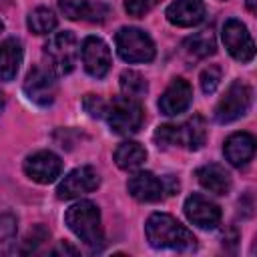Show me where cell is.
<instances>
[{"label":"cell","mask_w":257,"mask_h":257,"mask_svg":"<svg viewBox=\"0 0 257 257\" xmlns=\"http://www.w3.org/2000/svg\"><path fill=\"white\" fill-rule=\"evenodd\" d=\"M145 233L149 243L155 249L191 251L197 247L195 235L185 225H181L173 215H167V213H153L147 219Z\"/></svg>","instance_id":"cell-1"},{"label":"cell","mask_w":257,"mask_h":257,"mask_svg":"<svg viewBox=\"0 0 257 257\" xmlns=\"http://www.w3.org/2000/svg\"><path fill=\"white\" fill-rule=\"evenodd\" d=\"M64 223L68 229L90 249H100L104 243L100 227V211L90 201H78L70 205L64 213Z\"/></svg>","instance_id":"cell-2"},{"label":"cell","mask_w":257,"mask_h":257,"mask_svg":"<svg viewBox=\"0 0 257 257\" xmlns=\"http://www.w3.org/2000/svg\"><path fill=\"white\" fill-rule=\"evenodd\" d=\"M102 116L116 135H135L145 120L141 102L126 96H116L110 102H106Z\"/></svg>","instance_id":"cell-3"},{"label":"cell","mask_w":257,"mask_h":257,"mask_svg":"<svg viewBox=\"0 0 257 257\" xmlns=\"http://www.w3.org/2000/svg\"><path fill=\"white\" fill-rule=\"evenodd\" d=\"M116 52L124 62H151L155 58V44L151 36L135 26H124L114 36Z\"/></svg>","instance_id":"cell-4"},{"label":"cell","mask_w":257,"mask_h":257,"mask_svg":"<svg viewBox=\"0 0 257 257\" xmlns=\"http://www.w3.org/2000/svg\"><path fill=\"white\" fill-rule=\"evenodd\" d=\"M44 54L48 58V66L56 74H68L72 72L76 58H78V42L76 36L68 30L56 32L48 38L44 44Z\"/></svg>","instance_id":"cell-5"},{"label":"cell","mask_w":257,"mask_h":257,"mask_svg":"<svg viewBox=\"0 0 257 257\" xmlns=\"http://www.w3.org/2000/svg\"><path fill=\"white\" fill-rule=\"evenodd\" d=\"M251 100H253V90L245 82L241 80L231 82L223 98L215 106V120L225 124V122H233L241 118L251 108Z\"/></svg>","instance_id":"cell-6"},{"label":"cell","mask_w":257,"mask_h":257,"mask_svg":"<svg viewBox=\"0 0 257 257\" xmlns=\"http://www.w3.org/2000/svg\"><path fill=\"white\" fill-rule=\"evenodd\" d=\"M223 44L229 50V54L239 60V62H251L255 56V44L251 34L247 32V26L237 20V18H229L223 24Z\"/></svg>","instance_id":"cell-7"},{"label":"cell","mask_w":257,"mask_h":257,"mask_svg":"<svg viewBox=\"0 0 257 257\" xmlns=\"http://www.w3.org/2000/svg\"><path fill=\"white\" fill-rule=\"evenodd\" d=\"M100 185V177L92 167H78L70 171L56 187V197L58 199H76L82 195L92 193Z\"/></svg>","instance_id":"cell-8"},{"label":"cell","mask_w":257,"mask_h":257,"mask_svg":"<svg viewBox=\"0 0 257 257\" xmlns=\"http://www.w3.org/2000/svg\"><path fill=\"white\" fill-rule=\"evenodd\" d=\"M24 92L26 96L38 104V106H48L52 104L54 96H56V80H54V72L50 68L44 66H34L24 80Z\"/></svg>","instance_id":"cell-9"},{"label":"cell","mask_w":257,"mask_h":257,"mask_svg":"<svg viewBox=\"0 0 257 257\" xmlns=\"http://www.w3.org/2000/svg\"><path fill=\"white\" fill-rule=\"evenodd\" d=\"M24 173L28 179L40 185L54 183L62 173V161L52 151H38L26 157L24 161Z\"/></svg>","instance_id":"cell-10"},{"label":"cell","mask_w":257,"mask_h":257,"mask_svg":"<svg viewBox=\"0 0 257 257\" xmlns=\"http://www.w3.org/2000/svg\"><path fill=\"white\" fill-rule=\"evenodd\" d=\"M82 64L86 72L94 78H102L110 68V48L98 36H86L80 46Z\"/></svg>","instance_id":"cell-11"},{"label":"cell","mask_w":257,"mask_h":257,"mask_svg":"<svg viewBox=\"0 0 257 257\" xmlns=\"http://www.w3.org/2000/svg\"><path fill=\"white\" fill-rule=\"evenodd\" d=\"M193 102V88L187 80L183 78H175L167 90L161 94L159 98V110L167 116H177L181 112H185Z\"/></svg>","instance_id":"cell-12"},{"label":"cell","mask_w":257,"mask_h":257,"mask_svg":"<svg viewBox=\"0 0 257 257\" xmlns=\"http://www.w3.org/2000/svg\"><path fill=\"white\" fill-rule=\"evenodd\" d=\"M183 209H185L187 219L193 225L201 227V229H215L219 225V221H221V209L213 201L205 199L203 195L187 197Z\"/></svg>","instance_id":"cell-13"},{"label":"cell","mask_w":257,"mask_h":257,"mask_svg":"<svg viewBox=\"0 0 257 257\" xmlns=\"http://www.w3.org/2000/svg\"><path fill=\"white\" fill-rule=\"evenodd\" d=\"M126 189L131 197L141 203H159L165 197L163 181L149 171H139L137 175H133L126 183Z\"/></svg>","instance_id":"cell-14"},{"label":"cell","mask_w":257,"mask_h":257,"mask_svg":"<svg viewBox=\"0 0 257 257\" xmlns=\"http://www.w3.org/2000/svg\"><path fill=\"white\" fill-rule=\"evenodd\" d=\"M167 20L179 28H191L203 22L205 2L203 0H175L167 6Z\"/></svg>","instance_id":"cell-15"},{"label":"cell","mask_w":257,"mask_h":257,"mask_svg":"<svg viewBox=\"0 0 257 257\" xmlns=\"http://www.w3.org/2000/svg\"><path fill=\"white\" fill-rule=\"evenodd\" d=\"M223 153H225L227 161L233 167L247 165L255 155V139H253V135H249V133H233L225 141Z\"/></svg>","instance_id":"cell-16"},{"label":"cell","mask_w":257,"mask_h":257,"mask_svg":"<svg viewBox=\"0 0 257 257\" xmlns=\"http://www.w3.org/2000/svg\"><path fill=\"white\" fill-rule=\"evenodd\" d=\"M205 139H207V124L199 114L177 126V147H183L187 151H199L205 145Z\"/></svg>","instance_id":"cell-17"},{"label":"cell","mask_w":257,"mask_h":257,"mask_svg":"<svg viewBox=\"0 0 257 257\" xmlns=\"http://www.w3.org/2000/svg\"><path fill=\"white\" fill-rule=\"evenodd\" d=\"M197 179H199V183H201V187L205 191L215 193V195H225L231 189L229 173L221 165H217V163H209V165L201 167L197 171Z\"/></svg>","instance_id":"cell-18"},{"label":"cell","mask_w":257,"mask_h":257,"mask_svg":"<svg viewBox=\"0 0 257 257\" xmlns=\"http://www.w3.org/2000/svg\"><path fill=\"white\" fill-rule=\"evenodd\" d=\"M22 64V46L16 38L0 42V80H12Z\"/></svg>","instance_id":"cell-19"},{"label":"cell","mask_w":257,"mask_h":257,"mask_svg":"<svg viewBox=\"0 0 257 257\" xmlns=\"http://www.w3.org/2000/svg\"><path fill=\"white\" fill-rule=\"evenodd\" d=\"M147 161V151L141 143H135V141H124L116 147L114 151V163L118 169L122 171H133V169H139L143 163Z\"/></svg>","instance_id":"cell-20"},{"label":"cell","mask_w":257,"mask_h":257,"mask_svg":"<svg viewBox=\"0 0 257 257\" xmlns=\"http://www.w3.org/2000/svg\"><path fill=\"white\" fill-rule=\"evenodd\" d=\"M185 50L197 58H205L209 54H215L217 50V42H215V34L213 30H201V32H195L193 36H189L185 40Z\"/></svg>","instance_id":"cell-21"},{"label":"cell","mask_w":257,"mask_h":257,"mask_svg":"<svg viewBox=\"0 0 257 257\" xmlns=\"http://www.w3.org/2000/svg\"><path fill=\"white\" fill-rule=\"evenodd\" d=\"M118 84H120L122 96L133 98V100H141L149 90V84H147L145 76L137 70H124L118 78Z\"/></svg>","instance_id":"cell-22"},{"label":"cell","mask_w":257,"mask_h":257,"mask_svg":"<svg viewBox=\"0 0 257 257\" xmlns=\"http://www.w3.org/2000/svg\"><path fill=\"white\" fill-rule=\"evenodd\" d=\"M28 28L34 32V34H48L56 28V16L50 8H34L30 14H28V20H26Z\"/></svg>","instance_id":"cell-23"},{"label":"cell","mask_w":257,"mask_h":257,"mask_svg":"<svg viewBox=\"0 0 257 257\" xmlns=\"http://www.w3.org/2000/svg\"><path fill=\"white\" fill-rule=\"evenodd\" d=\"M16 237V219L10 215H0V255L8 253Z\"/></svg>","instance_id":"cell-24"},{"label":"cell","mask_w":257,"mask_h":257,"mask_svg":"<svg viewBox=\"0 0 257 257\" xmlns=\"http://www.w3.org/2000/svg\"><path fill=\"white\" fill-rule=\"evenodd\" d=\"M58 8L66 18L80 20V18H86L88 2L86 0H58Z\"/></svg>","instance_id":"cell-25"},{"label":"cell","mask_w":257,"mask_h":257,"mask_svg":"<svg viewBox=\"0 0 257 257\" xmlns=\"http://www.w3.org/2000/svg\"><path fill=\"white\" fill-rule=\"evenodd\" d=\"M199 80H201V88H203V92H205V94H213V92L217 90L219 82H221V68L215 66V64L203 68Z\"/></svg>","instance_id":"cell-26"},{"label":"cell","mask_w":257,"mask_h":257,"mask_svg":"<svg viewBox=\"0 0 257 257\" xmlns=\"http://www.w3.org/2000/svg\"><path fill=\"white\" fill-rule=\"evenodd\" d=\"M155 143L163 149H169V147H177V124H161L155 135H153Z\"/></svg>","instance_id":"cell-27"},{"label":"cell","mask_w":257,"mask_h":257,"mask_svg":"<svg viewBox=\"0 0 257 257\" xmlns=\"http://www.w3.org/2000/svg\"><path fill=\"white\" fill-rule=\"evenodd\" d=\"M48 239V231L42 227V225H36L24 239V247H22V253H32L36 251L38 245H42L44 241Z\"/></svg>","instance_id":"cell-28"},{"label":"cell","mask_w":257,"mask_h":257,"mask_svg":"<svg viewBox=\"0 0 257 257\" xmlns=\"http://www.w3.org/2000/svg\"><path fill=\"white\" fill-rule=\"evenodd\" d=\"M159 0H124V10L135 16V18H141L145 16L149 10H153L157 6Z\"/></svg>","instance_id":"cell-29"},{"label":"cell","mask_w":257,"mask_h":257,"mask_svg":"<svg viewBox=\"0 0 257 257\" xmlns=\"http://www.w3.org/2000/svg\"><path fill=\"white\" fill-rule=\"evenodd\" d=\"M82 106L90 116H102L104 108H106V102L96 94H86L84 100H82Z\"/></svg>","instance_id":"cell-30"},{"label":"cell","mask_w":257,"mask_h":257,"mask_svg":"<svg viewBox=\"0 0 257 257\" xmlns=\"http://www.w3.org/2000/svg\"><path fill=\"white\" fill-rule=\"evenodd\" d=\"M108 14V6L102 2H88V10H86V20L90 22H102Z\"/></svg>","instance_id":"cell-31"},{"label":"cell","mask_w":257,"mask_h":257,"mask_svg":"<svg viewBox=\"0 0 257 257\" xmlns=\"http://www.w3.org/2000/svg\"><path fill=\"white\" fill-rule=\"evenodd\" d=\"M163 187H165V193H167V195H175V193L179 191V181H177L173 175H167V177L163 179Z\"/></svg>","instance_id":"cell-32"},{"label":"cell","mask_w":257,"mask_h":257,"mask_svg":"<svg viewBox=\"0 0 257 257\" xmlns=\"http://www.w3.org/2000/svg\"><path fill=\"white\" fill-rule=\"evenodd\" d=\"M245 6H247V10L249 12H257V0H245Z\"/></svg>","instance_id":"cell-33"},{"label":"cell","mask_w":257,"mask_h":257,"mask_svg":"<svg viewBox=\"0 0 257 257\" xmlns=\"http://www.w3.org/2000/svg\"><path fill=\"white\" fill-rule=\"evenodd\" d=\"M2 108H4V94L0 92V110H2Z\"/></svg>","instance_id":"cell-34"},{"label":"cell","mask_w":257,"mask_h":257,"mask_svg":"<svg viewBox=\"0 0 257 257\" xmlns=\"http://www.w3.org/2000/svg\"><path fill=\"white\" fill-rule=\"evenodd\" d=\"M2 30H4V24H2V20H0V32H2Z\"/></svg>","instance_id":"cell-35"}]
</instances>
